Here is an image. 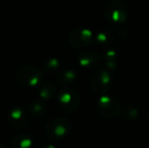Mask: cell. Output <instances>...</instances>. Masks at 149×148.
<instances>
[{
	"label": "cell",
	"mask_w": 149,
	"mask_h": 148,
	"mask_svg": "<svg viewBox=\"0 0 149 148\" xmlns=\"http://www.w3.org/2000/svg\"><path fill=\"white\" fill-rule=\"evenodd\" d=\"M71 130V122L67 118L57 116L50 119L46 125V135L51 141H61L69 134Z\"/></svg>",
	"instance_id": "1"
},
{
	"label": "cell",
	"mask_w": 149,
	"mask_h": 148,
	"mask_svg": "<svg viewBox=\"0 0 149 148\" xmlns=\"http://www.w3.org/2000/svg\"><path fill=\"white\" fill-rule=\"evenodd\" d=\"M128 5L124 0H110L104 8V16L111 24H122L128 17Z\"/></svg>",
	"instance_id": "2"
},
{
	"label": "cell",
	"mask_w": 149,
	"mask_h": 148,
	"mask_svg": "<svg viewBox=\"0 0 149 148\" xmlns=\"http://www.w3.org/2000/svg\"><path fill=\"white\" fill-rule=\"evenodd\" d=\"M43 70L35 65H24L15 72V79L19 84L28 87L38 86L43 79Z\"/></svg>",
	"instance_id": "3"
},
{
	"label": "cell",
	"mask_w": 149,
	"mask_h": 148,
	"mask_svg": "<svg viewBox=\"0 0 149 148\" xmlns=\"http://www.w3.org/2000/svg\"><path fill=\"white\" fill-rule=\"evenodd\" d=\"M58 104L63 112L72 114L80 106V95L73 87L64 86L58 93Z\"/></svg>",
	"instance_id": "4"
},
{
	"label": "cell",
	"mask_w": 149,
	"mask_h": 148,
	"mask_svg": "<svg viewBox=\"0 0 149 148\" xmlns=\"http://www.w3.org/2000/svg\"><path fill=\"white\" fill-rule=\"evenodd\" d=\"M113 85V76L111 71L107 68L96 70L90 80V86L96 94H106Z\"/></svg>",
	"instance_id": "5"
},
{
	"label": "cell",
	"mask_w": 149,
	"mask_h": 148,
	"mask_svg": "<svg viewBox=\"0 0 149 148\" xmlns=\"http://www.w3.org/2000/svg\"><path fill=\"white\" fill-rule=\"evenodd\" d=\"M96 108H97L100 114L107 119L117 118L122 112L121 104H120L119 99L107 94H102L98 99Z\"/></svg>",
	"instance_id": "6"
},
{
	"label": "cell",
	"mask_w": 149,
	"mask_h": 148,
	"mask_svg": "<svg viewBox=\"0 0 149 148\" xmlns=\"http://www.w3.org/2000/svg\"><path fill=\"white\" fill-rule=\"evenodd\" d=\"M93 34L89 28H76L70 31L68 35V43L74 49H83L91 44Z\"/></svg>",
	"instance_id": "7"
},
{
	"label": "cell",
	"mask_w": 149,
	"mask_h": 148,
	"mask_svg": "<svg viewBox=\"0 0 149 148\" xmlns=\"http://www.w3.org/2000/svg\"><path fill=\"white\" fill-rule=\"evenodd\" d=\"M7 121L9 125L14 129H22L28 125L29 116L24 109L19 107H14L7 113Z\"/></svg>",
	"instance_id": "8"
},
{
	"label": "cell",
	"mask_w": 149,
	"mask_h": 148,
	"mask_svg": "<svg viewBox=\"0 0 149 148\" xmlns=\"http://www.w3.org/2000/svg\"><path fill=\"white\" fill-rule=\"evenodd\" d=\"M77 60H78V64L82 68L90 69L100 65L102 62V56L93 50H84L78 54Z\"/></svg>",
	"instance_id": "9"
},
{
	"label": "cell",
	"mask_w": 149,
	"mask_h": 148,
	"mask_svg": "<svg viewBox=\"0 0 149 148\" xmlns=\"http://www.w3.org/2000/svg\"><path fill=\"white\" fill-rule=\"evenodd\" d=\"M48 111V104L45 99H33L29 105V112L33 118H41Z\"/></svg>",
	"instance_id": "10"
},
{
	"label": "cell",
	"mask_w": 149,
	"mask_h": 148,
	"mask_svg": "<svg viewBox=\"0 0 149 148\" xmlns=\"http://www.w3.org/2000/svg\"><path fill=\"white\" fill-rule=\"evenodd\" d=\"M33 138L28 133L15 134L10 140V148H31Z\"/></svg>",
	"instance_id": "11"
},
{
	"label": "cell",
	"mask_w": 149,
	"mask_h": 148,
	"mask_svg": "<svg viewBox=\"0 0 149 148\" xmlns=\"http://www.w3.org/2000/svg\"><path fill=\"white\" fill-rule=\"evenodd\" d=\"M116 42V35L110 30H104L95 36L96 45L104 48H111Z\"/></svg>",
	"instance_id": "12"
},
{
	"label": "cell",
	"mask_w": 149,
	"mask_h": 148,
	"mask_svg": "<svg viewBox=\"0 0 149 148\" xmlns=\"http://www.w3.org/2000/svg\"><path fill=\"white\" fill-rule=\"evenodd\" d=\"M102 60L106 64V67L110 70H115L118 67V53L112 48H106L102 53Z\"/></svg>",
	"instance_id": "13"
},
{
	"label": "cell",
	"mask_w": 149,
	"mask_h": 148,
	"mask_svg": "<svg viewBox=\"0 0 149 148\" xmlns=\"http://www.w3.org/2000/svg\"><path fill=\"white\" fill-rule=\"evenodd\" d=\"M77 79V73L73 69H64L58 73L56 77V82L57 84L62 86H68L69 84H72Z\"/></svg>",
	"instance_id": "14"
},
{
	"label": "cell",
	"mask_w": 149,
	"mask_h": 148,
	"mask_svg": "<svg viewBox=\"0 0 149 148\" xmlns=\"http://www.w3.org/2000/svg\"><path fill=\"white\" fill-rule=\"evenodd\" d=\"M56 85L53 84L51 82H46L42 83L39 85V88H38V94H39L40 99H43L45 101H49L52 99L56 94Z\"/></svg>",
	"instance_id": "15"
},
{
	"label": "cell",
	"mask_w": 149,
	"mask_h": 148,
	"mask_svg": "<svg viewBox=\"0 0 149 148\" xmlns=\"http://www.w3.org/2000/svg\"><path fill=\"white\" fill-rule=\"evenodd\" d=\"M60 67H61V62L59 61V59L54 57L48 58L42 64V70H43V72L49 75L56 74L60 70Z\"/></svg>",
	"instance_id": "16"
},
{
	"label": "cell",
	"mask_w": 149,
	"mask_h": 148,
	"mask_svg": "<svg viewBox=\"0 0 149 148\" xmlns=\"http://www.w3.org/2000/svg\"><path fill=\"white\" fill-rule=\"evenodd\" d=\"M122 114H123L124 118H125L126 120L134 121L139 116V110L133 105H127L124 107L123 111H122Z\"/></svg>",
	"instance_id": "17"
},
{
	"label": "cell",
	"mask_w": 149,
	"mask_h": 148,
	"mask_svg": "<svg viewBox=\"0 0 149 148\" xmlns=\"http://www.w3.org/2000/svg\"><path fill=\"white\" fill-rule=\"evenodd\" d=\"M43 148H56V147L54 146L53 144H47V145H45Z\"/></svg>",
	"instance_id": "18"
},
{
	"label": "cell",
	"mask_w": 149,
	"mask_h": 148,
	"mask_svg": "<svg viewBox=\"0 0 149 148\" xmlns=\"http://www.w3.org/2000/svg\"><path fill=\"white\" fill-rule=\"evenodd\" d=\"M0 148H6L5 146H4L3 144H1V143H0Z\"/></svg>",
	"instance_id": "19"
},
{
	"label": "cell",
	"mask_w": 149,
	"mask_h": 148,
	"mask_svg": "<svg viewBox=\"0 0 149 148\" xmlns=\"http://www.w3.org/2000/svg\"><path fill=\"white\" fill-rule=\"evenodd\" d=\"M147 119H148V121H149V111H148V114H147Z\"/></svg>",
	"instance_id": "20"
}]
</instances>
